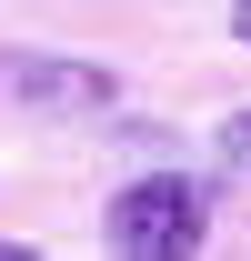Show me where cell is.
<instances>
[{
    "mask_svg": "<svg viewBox=\"0 0 251 261\" xmlns=\"http://www.w3.org/2000/svg\"><path fill=\"white\" fill-rule=\"evenodd\" d=\"M101 241H111V251H131V261L201 251V241H211V201H201V181H191V171H141V181H121V191H111Z\"/></svg>",
    "mask_w": 251,
    "mask_h": 261,
    "instance_id": "obj_1",
    "label": "cell"
},
{
    "mask_svg": "<svg viewBox=\"0 0 251 261\" xmlns=\"http://www.w3.org/2000/svg\"><path fill=\"white\" fill-rule=\"evenodd\" d=\"M231 40H241V50H251V0H231Z\"/></svg>",
    "mask_w": 251,
    "mask_h": 261,
    "instance_id": "obj_4",
    "label": "cell"
},
{
    "mask_svg": "<svg viewBox=\"0 0 251 261\" xmlns=\"http://www.w3.org/2000/svg\"><path fill=\"white\" fill-rule=\"evenodd\" d=\"M0 100L31 111V121H91V111H111V70L61 61V50H10L0 61Z\"/></svg>",
    "mask_w": 251,
    "mask_h": 261,
    "instance_id": "obj_2",
    "label": "cell"
},
{
    "mask_svg": "<svg viewBox=\"0 0 251 261\" xmlns=\"http://www.w3.org/2000/svg\"><path fill=\"white\" fill-rule=\"evenodd\" d=\"M221 161H231V171H251V100L221 121Z\"/></svg>",
    "mask_w": 251,
    "mask_h": 261,
    "instance_id": "obj_3",
    "label": "cell"
}]
</instances>
